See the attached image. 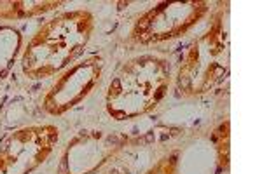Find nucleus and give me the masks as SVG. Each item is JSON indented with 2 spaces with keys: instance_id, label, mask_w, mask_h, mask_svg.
I'll return each instance as SVG.
<instances>
[{
  "instance_id": "nucleus-11",
  "label": "nucleus",
  "mask_w": 262,
  "mask_h": 174,
  "mask_svg": "<svg viewBox=\"0 0 262 174\" xmlns=\"http://www.w3.org/2000/svg\"><path fill=\"white\" fill-rule=\"evenodd\" d=\"M108 174H124L121 171H112ZM142 174H180L179 172V159L177 155H166L154 162L149 169H145Z\"/></svg>"
},
{
  "instance_id": "nucleus-1",
  "label": "nucleus",
  "mask_w": 262,
  "mask_h": 174,
  "mask_svg": "<svg viewBox=\"0 0 262 174\" xmlns=\"http://www.w3.org/2000/svg\"><path fill=\"white\" fill-rule=\"evenodd\" d=\"M95 32V16L86 9L56 14L37 30L21 54V70L28 79H51L81 58Z\"/></svg>"
},
{
  "instance_id": "nucleus-10",
  "label": "nucleus",
  "mask_w": 262,
  "mask_h": 174,
  "mask_svg": "<svg viewBox=\"0 0 262 174\" xmlns=\"http://www.w3.org/2000/svg\"><path fill=\"white\" fill-rule=\"evenodd\" d=\"M215 146H217V160H219V165L224 171L229 169V120H224L221 127L217 129L215 133Z\"/></svg>"
},
{
  "instance_id": "nucleus-4",
  "label": "nucleus",
  "mask_w": 262,
  "mask_h": 174,
  "mask_svg": "<svg viewBox=\"0 0 262 174\" xmlns=\"http://www.w3.org/2000/svg\"><path fill=\"white\" fill-rule=\"evenodd\" d=\"M210 12V2H161L150 7L135 21L129 40L138 45L163 44L175 40L192 30Z\"/></svg>"
},
{
  "instance_id": "nucleus-6",
  "label": "nucleus",
  "mask_w": 262,
  "mask_h": 174,
  "mask_svg": "<svg viewBox=\"0 0 262 174\" xmlns=\"http://www.w3.org/2000/svg\"><path fill=\"white\" fill-rule=\"evenodd\" d=\"M129 138L117 131H82L69 141L60 160V174H96L124 150Z\"/></svg>"
},
{
  "instance_id": "nucleus-8",
  "label": "nucleus",
  "mask_w": 262,
  "mask_h": 174,
  "mask_svg": "<svg viewBox=\"0 0 262 174\" xmlns=\"http://www.w3.org/2000/svg\"><path fill=\"white\" fill-rule=\"evenodd\" d=\"M63 2H42V0H0V21H18L27 18L46 14L58 7Z\"/></svg>"
},
{
  "instance_id": "nucleus-2",
  "label": "nucleus",
  "mask_w": 262,
  "mask_h": 174,
  "mask_svg": "<svg viewBox=\"0 0 262 174\" xmlns=\"http://www.w3.org/2000/svg\"><path fill=\"white\" fill-rule=\"evenodd\" d=\"M173 84L171 65L156 54H142L121 65L105 92V110L124 122L154 112Z\"/></svg>"
},
{
  "instance_id": "nucleus-3",
  "label": "nucleus",
  "mask_w": 262,
  "mask_h": 174,
  "mask_svg": "<svg viewBox=\"0 0 262 174\" xmlns=\"http://www.w3.org/2000/svg\"><path fill=\"white\" fill-rule=\"evenodd\" d=\"M227 6V2L219 4L206 32L192 40L185 51L179 71L173 77V86L179 96L194 97L206 94L229 73Z\"/></svg>"
},
{
  "instance_id": "nucleus-5",
  "label": "nucleus",
  "mask_w": 262,
  "mask_h": 174,
  "mask_svg": "<svg viewBox=\"0 0 262 174\" xmlns=\"http://www.w3.org/2000/svg\"><path fill=\"white\" fill-rule=\"evenodd\" d=\"M60 129L53 124L28 126L0 143V174H30L53 154Z\"/></svg>"
},
{
  "instance_id": "nucleus-9",
  "label": "nucleus",
  "mask_w": 262,
  "mask_h": 174,
  "mask_svg": "<svg viewBox=\"0 0 262 174\" xmlns=\"http://www.w3.org/2000/svg\"><path fill=\"white\" fill-rule=\"evenodd\" d=\"M21 49V35L12 27H0V79L12 68Z\"/></svg>"
},
{
  "instance_id": "nucleus-7",
  "label": "nucleus",
  "mask_w": 262,
  "mask_h": 174,
  "mask_svg": "<svg viewBox=\"0 0 262 174\" xmlns=\"http://www.w3.org/2000/svg\"><path fill=\"white\" fill-rule=\"evenodd\" d=\"M103 75V61L98 56L86 58L61 71L56 82L44 96L42 108L53 117L65 115L81 105L100 84Z\"/></svg>"
}]
</instances>
